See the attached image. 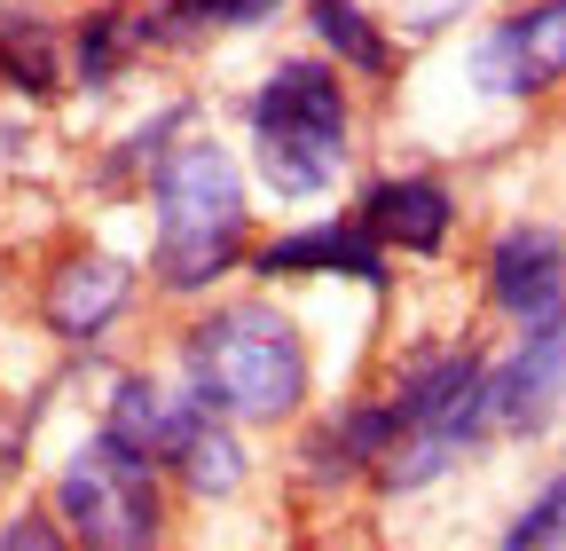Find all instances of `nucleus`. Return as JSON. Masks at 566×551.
<instances>
[{
  "mask_svg": "<svg viewBox=\"0 0 566 551\" xmlns=\"http://www.w3.org/2000/svg\"><path fill=\"white\" fill-rule=\"evenodd\" d=\"M181 386L229 426H292L315 394V363L275 300H229L181 331Z\"/></svg>",
  "mask_w": 566,
  "mask_h": 551,
  "instance_id": "nucleus-1",
  "label": "nucleus"
},
{
  "mask_svg": "<svg viewBox=\"0 0 566 551\" xmlns=\"http://www.w3.org/2000/svg\"><path fill=\"white\" fill-rule=\"evenodd\" d=\"M150 214H158L150 276H158V292H174V300L212 292L252 252L244 166L212 143V134H181V143H166V158L150 166Z\"/></svg>",
  "mask_w": 566,
  "mask_h": 551,
  "instance_id": "nucleus-2",
  "label": "nucleus"
},
{
  "mask_svg": "<svg viewBox=\"0 0 566 551\" xmlns=\"http://www.w3.org/2000/svg\"><path fill=\"white\" fill-rule=\"evenodd\" d=\"M252 166L275 197H323L354 158V95L331 55H283L275 72L244 95Z\"/></svg>",
  "mask_w": 566,
  "mask_h": 551,
  "instance_id": "nucleus-3",
  "label": "nucleus"
},
{
  "mask_svg": "<svg viewBox=\"0 0 566 551\" xmlns=\"http://www.w3.org/2000/svg\"><path fill=\"white\" fill-rule=\"evenodd\" d=\"M103 434L142 449L158 472H174L197 505H221L252 480V457H244V426H229L221 409H205L189 386H166L150 371H126L111 378V402H103Z\"/></svg>",
  "mask_w": 566,
  "mask_h": 551,
  "instance_id": "nucleus-4",
  "label": "nucleus"
},
{
  "mask_svg": "<svg viewBox=\"0 0 566 551\" xmlns=\"http://www.w3.org/2000/svg\"><path fill=\"white\" fill-rule=\"evenodd\" d=\"M55 520L87 551H150L166 536V472L95 426L55 472Z\"/></svg>",
  "mask_w": 566,
  "mask_h": 551,
  "instance_id": "nucleus-5",
  "label": "nucleus"
},
{
  "mask_svg": "<svg viewBox=\"0 0 566 551\" xmlns=\"http://www.w3.org/2000/svg\"><path fill=\"white\" fill-rule=\"evenodd\" d=\"M472 87L495 103H535L566 87V0H520L472 48Z\"/></svg>",
  "mask_w": 566,
  "mask_h": 551,
  "instance_id": "nucleus-6",
  "label": "nucleus"
},
{
  "mask_svg": "<svg viewBox=\"0 0 566 551\" xmlns=\"http://www.w3.org/2000/svg\"><path fill=\"white\" fill-rule=\"evenodd\" d=\"M134 260L118 252H63L48 276H40V331L63 339V347H95L111 339L134 308Z\"/></svg>",
  "mask_w": 566,
  "mask_h": 551,
  "instance_id": "nucleus-7",
  "label": "nucleus"
},
{
  "mask_svg": "<svg viewBox=\"0 0 566 551\" xmlns=\"http://www.w3.org/2000/svg\"><path fill=\"white\" fill-rule=\"evenodd\" d=\"M480 284H488V308L504 323H520V331L566 315V237L543 229V221L495 229V245L480 260Z\"/></svg>",
  "mask_w": 566,
  "mask_h": 551,
  "instance_id": "nucleus-8",
  "label": "nucleus"
},
{
  "mask_svg": "<svg viewBox=\"0 0 566 551\" xmlns=\"http://www.w3.org/2000/svg\"><path fill=\"white\" fill-rule=\"evenodd\" d=\"M244 268L260 284H292V276H354L370 292H394V268H386V245L363 229V221H307V229H283L268 237L260 252H244Z\"/></svg>",
  "mask_w": 566,
  "mask_h": 551,
  "instance_id": "nucleus-9",
  "label": "nucleus"
},
{
  "mask_svg": "<svg viewBox=\"0 0 566 551\" xmlns=\"http://www.w3.org/2000/svg\"><path fill=\"white\" fill-rule=\"evenodd\" d=\"M354 221H363L386 252H417L433 260L449 237H457V189L433 181V174H378L354 205Z\"/></svg>",
  "mask_w": 566,
  "mask_h": 551,
  "instance_id": "nucleus-10",
  "label": "nucleus"
},
{
  "mask_svg": "<svg viewBox=\"0 0 566 551\" xmlns=\"http://www.w3.org/2000/svg\"><path fill=\"white\" fill-rule=\"evenodd\" d=\"M307 32L323 40L331 63H346V72H363V80H394L401 72V48L386 32V17H370L363 0H307Z\"/></svg>",
  "mask_w": 566,
  "mask_h": 551,
  "instance_id": "nucleus-11",
  "label": "nucleus"
},
{
  "mask_svg": "<svg viewBox=\"0 0 566 551\" xmlns=\"http://www.w3.org/2000/svg\"><path fill=\"white\" fill-rule=\"evenodd\" d=\"M63 32H55V17H40V9H9L0 17V80H9L17 95H55L63 87Z\"/></svg>",
  "mask_w": 566,
  "mask_h": 551,
  "instance_id": "nucleus-12",
  "label": "nucleus"
},
{
  "mask_svg": "<svg viewBox=\"0 0 566 551\" xmlns=\"http://www.w3.org/2000/svg\"><path fill=\"white\" fill-rule=\"evenodd\" d=\"M275 9L283 0H158V9H142V32H150V48H181L205 32H252Z\"/></svg>",
  "mask_w": 566,
  "mask_h": 551,
  "instance_id": "nucleus-13",
  "label": "nucleus"
},
{
  "mask_svg": "<svg viewBox=\"0 0 566 551\" xmlns=\"http://www.w3.org/2000/svg\"><path fill=\"white\" fill-rule=\"evenodd\" d=\"M150 48V32H142V9H95L80 17V32H71V80L80 87H111L126 72V55Z\"/></svg>",
  "mask_w": 566,
  "mask_h": 551,
  "instance_id": "nucleus-14",
  "label": "nucleus"
},
{
  "mask_svg": "<svg viewBox=\"0 0 566 551\" xmlns=\"http://www.w3.org/2000/svg\"><path fill=\"white\" fill-rule=\"evenodd\" d=\"M543 543H566V465L504 520V551H543Z\"/></svg>",
  "mask_w": 566,
  "mask_h": 551,
  "instance_id": "nucleus-15",
  "label": "nucleus"
},
{
  "mask_svg": "<svg viewBox=\"0 0 566 551\" xmlns=\"http://www.w3.org/2000/svg\"><path fill=\"white\" fill-rule=\"evenodd\" d=\"M55 543H71L63 520H55V505H48V512L32 505V512H17L9 528H0V551H55Z\"/></svg>",
  "mask_w": 566,
  "mask_h": 551,
  "instance_id": "nucleus-16",
  "label": "nucleus"
},
{
  "mask_svg": "<svg viewBox=\"0 0 566 551\" xmlns=\"http://www.w3.org/2000/svg\"><path fill=\"white\" fill-rule=\"evenodd\" d=\"M472 9V0H401V24L409 32H441V24H457Z\"/></svg>",
  "mask_w": 566,
  "mask_h": 551,
  "instance_id": "nucleus-17",
  "label": "nucleus"
}]
</instances>
